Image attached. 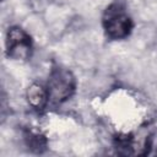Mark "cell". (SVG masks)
<instances>
[{
    "instance_id": "cell-3",
    "label": "cell",
    "mask_w": 157,
    "mask_h": 157,
    "mask_svg": "<svg viewBox=\"0 0 157 157\" xmlns=\"http://www.w3.org/2000/svg\"><path fill=\"white\" fill-rule=\"evenodd\" d=\"M5 53L6 56L12 60H28L33 53L31 36L20 26L9 27L5 37Z\"/></svg>"
},
{
    "instance_id": "cell-4",
    "label": "cell",
    "mask_w": 157,
    "mask_h": 157,
    "mask_svg": "<svg viewBox=\"0 0 157 157\" xmlns=\"http://www.w3.org/2000/svg\"><path fill=\"white\" fill-rule=\"evenodd\" d=\"M26 99L28 104L36 110H43L49 104V94L47 85L32 82L26 91Z\"/></svg>"
},
{
    "instance_id": "cell-1",
    "label": "cell",
    "mask_w": 157,
    "mask_h": 157,
    "mask_svg": "<svg viewBox=\"0 0 157 157\" xmlns=\"http://www.w3.org/2000/svg\"><path fill=\"white\" fill-rule=\"evenodd\" d=\"M102 27L107 38L112 40L125 39L130 36L134 22L124 0H114L105 7L102 15Z\"/></svg>"
},
{
    "instance_id": "cell-2",
    "label": "cell",
    "mask_w": 157,
    "mask_h": 157,
    "mask_svg": "<svg viewBox=\"0 0 157 157\" xmlns=\"http://www.w3.org/2000/svg\"><path fill=\"white\" fill-rule=\"evenodd\" d=\"M49 103L61 104L72 97L76 90L75 75L65 67L55 66L49 74V80L47 83Z\"/></svg>"
},
{
    "instance_id": "cell-5",
    "label": "cell",
    "mask_w": 157,
    "mask_h": 157,
    "mask_svg": "<svg viewBox=\"0 0 157 157\" xmlns=\"http://www.w3.org/2000/svg\"><path fill=\"white\" fill-rule=\"evenodd\" d=\"M25 136H26L25 140H26V144H27L28 148H31L33 151H37V152H42V150L45 148L47 140H45V137L43 135L29 131Z\"/></svg>"
}]
</instances>
